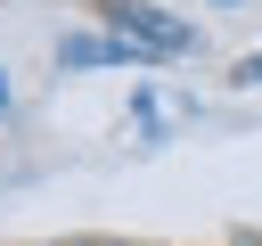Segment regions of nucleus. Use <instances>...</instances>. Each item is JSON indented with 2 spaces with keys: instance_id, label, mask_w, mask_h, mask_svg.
<instances>
[{
  "instance_id": "f03ea898",
  "label": "nucleus",
  "mask_w": 262,
  "mask_h": 246,
  "mask_svg": "<svg viewBox=\"0 0 262 246\" xmlns=\"http://www.w3.org/2000/svg\"><path fill=\"white\" fill-rule=\"evenodd\" d=\"M57 57H66V66H139L115 33H66V41H57Z\"/></svg>"
},
{
  "instance_id": "f257e3e1",
  "label": "nucleus",
  "mask_w": 262,
  "mask_h": 246,
  "mask_svg": "<svg viewBox=\"0 0 262 246\" xmlns=\"http://www.w3.org/2000/svg\"><path fill=\"white\" fill-rule=\"evenodd\" d=\"M90 8H98V25H106L131 57H188V49H196V25L164 16V8H139V0H90Z\"/></svg>"
},
{
  "instance_id": "20e7f679",
  "label": "nucleus",
  "mask_w": 262,
  "mask_h": 246,
  "mask_svg": "<svg viewBox=\"0 0 262 246\" xmlns=\"http://www.w3.org/2000/svg\"><path fill=\"white\" fill-rule=\"evenodd\" d=\"M98 246H131V238H98Z\"/></svg>"
},
{
  "instance_id": "7ed1b4c3",
  "label": "nucleus",
  "mask_w": 262,
  "mask_h": 246,
  "mask_svg": "<svg viewBox=\"0 0 262 246\" xmlns=\"http://www.w3.org/2000/svg\"><path fill=\"white\" fill-rule=\"evenodd\" d=\"M221 246H262V238H221Z\"/></svg>"
}]
</instances>
